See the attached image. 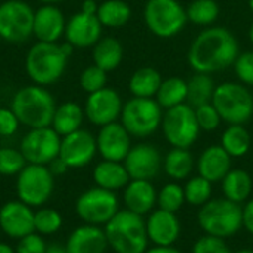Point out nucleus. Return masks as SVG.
Returning a JSON list of instances; mask_svg holds the SVG:
<instances>
[{
  "label": "nucleus",
  "instance_id": "ddd939ff",
  "mask_svg": "<svg viewBox=\"0 0 253 253\" xmlns=\"http://www.w3.org/2000/svg\"><path fill=\"white\" fill-rule=\"evenodd\" d=\"M59 147L61 136L52 129V126H47L30 129L22 138L19 150L27 163L47 166L59 156Z\"/></svg>",
  "mask_w": 253,
  "mask_h": 253
},
{
  "label": "nucleus",
  "instance_id": "2f4dec72",
  "mask_svg": "<svg viewBox=\"0 0 253 253\" xmlns=\"http://www.w3.org/2000/svg\"><path fill=\"white\" fill-rule=\"evenodd\" d=\"M156 101L165 110L185 104L187 82L181 77H169V79L163 80L159 87V92L156 95Z\"/></svg>",
  "mask_w": 253,
  "mask_h": 253
},
{
  "label": "nucleus",
  "instance_id": "aec40b11",
  "mask_svg": "<svg viewBox=\"0 0 253 253\" xmlns=\"http://www.w3.org/2000/svg\"><path fill=\"white\" fill-rule=\"evenodd\" d=\"M65 16L55 4H43L34 12L33 36L39 42L56 43L65 33Z\"/></svg>",
  "mask_w": 253,
  "mask_h": 253
},
{
  "label": "nucleus",
  "instance_id": "f8f14e48",
  "mask_svg": "<svg viewBox=\"0 0 253 253\" xmlns=\"http://www.w3.org/2000/svg\"><path fill=\"white\" fill-rule=\"evenodd\" d=\"M34 10L22 0H7L0 4V37L10 43L27 42L33 36Z\"/></svg>",
  "mask_w": 253,
  "mask_h": 253
},
{
  "label": "nucleus",
  "instance_id": "e433bc0d",
  "mask_svg": "<svg viewBox=\"0 0 253 253\" xmlns=\"http://www.w3.org/2000/svg\"><path fill=\"white\" fill-rule=\"evenodd\" d=\"M62 227V216L55 209L43 208L34 213V231L42 236H52Z\"/></svg>",
  "mask_w": 253,
  "mask_h": 253
},
{
  "label": "nucleus",
  "instance_id": "72a5a7b5",
  "mask_svg": "<svg viewBox=\"0 0 253 253\" xmlns=\"http://www.w3.org/2000/svg\"><path fill=\"white\" fill-rule=\"evenodd\" d=\"M221 145L231 157H242L251 148V135L243 125H230L222 135Z\"/></svg>",
  "mask_w": 253,
  "mask_h": 253
},
{
  "label": "nucleus",
  "instance_id": "5701e85b",
  "mask_svg": "<svg viewBox=\"0 0 253 253\" xmlns=\"http://www.w3.org/2000/svg\"><path fill=\"white\" fill-rule=\"evenodd\" d=\"M197 170L199 175L209 182L222 181L231 170V156L222 148V145H211L200 154Z\"/></svg>",
  "mask_w": 253,
  "mask_h": 253
},
{
  "label": "nucleus",
  "instance_id": "a18cd8bd",
  "mask_svg": "<svg viewBox=\"0 0 253 253\" xmlns=\"http://www.w3.org/2000/svg\"><path fill=\"white\" fill-rule=\"evenodd\" d=\"M19 119L12 108L0 107V136H12L19 129Z\"/></svg>",
  "mask_w": 253,
  "mask_h": 253
},
{
  "label": "nucleus",
  "instance_id": "58836bf2",
  "mask_svg": "<svg viewBox=\"0 0 253 253\" xmlns=\"http://www.w3.org/2000/svg\"><path fill=\"white\" fill-rule=\"evenodd\" d=\"M27 166V160L21 150L3 147L0 148V175L13 176L18 175Z\"/></svg>",
  "mask_w": 253,
  "mask_h": 253
},
{
  "label": "nucleus",
  "instance_id": "412c9836",
  "mask_svg": "<svg viewBox=\"0 0 253 253\" xmlns=\"http://www.w3.org/2000/svg\"><path fill=\"white\" fill-rule=\"evenodd\" d=\"M145 224L148 240L156 246H172L181 234V224L173 212L157 209L148 216Z\"/></svg>",
  "mask_w": 253,
  "mask_h": 253
},
{
  "label": "nucleus",
  "instance_id": "3c124183",
  "mask_svg": "<svg viewBox=\"0 0 253 253\" xmlns=\"http://www.w3.org/2000/svg\"><path fill=\"white\" fill-rule=\"evenodd\" d=\"M46 253H68L67 252V248L62 246V245H58V243H52L46 248Z\"/></svg>",
  "mask_w": 253,
  "mask_h": 253
},
{
  "label": "nucleus",
  "instance_id": "13d9d810",
  "mask_svg": "<svg viewBox=\"0 0 253 253\" xmlns=\"http://www.w3.org/2000/svg\"><path fill=\"white\" fill-rule=\"evenodd\" d=\"M0 42H1V37H0Z\"/></svg>",
  "mask_w": 253,
  "mask_h": 253
},
{
  "label": "nucleus",
  "instance_id": "20e7f679",
  "mask_svg": "<svg viewBox=\"0 0 253 253\" xmlns=\"http://www.w3.org/2000/svg\"><path fill=\"white\" fill-rule=\"evenodd\" d=\"M10 108L24 126L37 129L52 125L56 102L44 86L31 84L19 89L13 95Z\"/></svg>",
  "mask_w": 253,
  "mask_h": 253
},
{
  "label": "nucleus",
  "instance_id": "603ef678",
  "mask_svg": "<svg viewBox=\"0 0 253 253\" xmlns=\"http://www.w3.org/2000/svg\"><path fill=\"white\" fill-rule=\"evenodd\" d=\"M0 253H16L13 248H10L7 243H1L0 242Z\"/></svg>",
  "mask_w": 253,
  "mask_h": 253
},
{
  "label": "nucleus",
  "instance_id": "dca6fc26",
  "mask_svg": "<svg viewBox=\"0 0 253 253\" xmlns=\"http://www.w3.org/2000/svg\"><path fill=\"white\" fill-rule=\"evenodd\" d=\"M123 165L130 179L151 181L157 176L162 168V156L151 144H138L130 148Z\"/></svg>",
  "mask_w": 253,
  "mask_h": 253
},
{
  "label": "nucleus",
  "instance_id": "6ab92c4d",
  "mask_svg": "<svg viewBox=\"0 0 253 253\" xmlns=\"http://www.w3.org/2000/svg\"><path fill=\"white\" fill-rule=\"evenodd\" d=\"M102 34V24L96 15L79 12L73 15L65 25V39L73 47L84 49L95 46Z\"/></svg>",
  "mask_w": 253,
  "mask_h": 253
},
{
  "label": "nucleus",
  "instance_id": "de8ad7c7",
  "mask_svg": "<svg viewBox=\"0 0 253 253\" xmlns=\"http://www.w3.org/2000/svg\"><path fill=\"white\" fill-rule=\"evenodd\" d=\"M47 168H49V170L53 173V176H55V175H64V173L70 169V168L67 166V163H65L59 156H58L55 160H52V162L47 165Z\"/></svg>",
  "mask_w": 253,
  "mask_h": 253
},
{
  "label": "nucleus",
  "instance_id": "2eb2a0df",
  "mask_svg": "<svg viewBox=\"0 0 253 253\" xmlns=\"http://www.w3.org/2000/svg\"><path fill=\"white\" fill-rule=\"evenodd\" d=\"M122 99L120 95L110 87H104L98 92L89 93L84 104V116L90 123L96 126H105L117 119L122 114Z\"/></svg>",
  "mask_w": 253,
  "mask_h": 253
},
{
  "label": "nucleus",
  "instance_id": "4d7b16f0",
  "mask_svg": "<svg viewBox=\"0 0 253 253\" xmlns=\"http://www.w3.org/2000/svg\"><path fill=\"white\" fill-rule=\"evenodd\" d=\"M249 7H251V10L253 12V0H249Z\"/></svg>",
  "mask_w": 253,
  "mask_h": 253
},
{
  "label": "nucleus",
  "instance_id": "7c9ffc66",
  "mask_svg": "<svg viewBox=\"0 0 253 253\" xmlns=\"http://www.w3.org/2000/svg\"><path fill=\"white\" fill-rule=\"evenodd\" d=\"M132 10L129 4L123 0H105L99 4L96 16L102 27L120 28L127 24L130 19Z\"/></svg>",
  "mask_w": 253,
  "mask_h": 253
},
{
  "label": "nucleus",
  "instance_id": "a19ab883",
  "mask_svg": "<svg viewBox=\"0 0 253 253\" xmlns=\"http://www.w3.org/2000/svg\"><path fill=\"white\" fill-rule=\"evenodd\" d=\"M194 113H196V119H197L200 130L212 132V130H215L219 126V123L222 120L219 113H218V110L213 107L212 102L200 105V107H196Z\"/></svg>",
  "mask_w": 253,
  "mask_h": 253
},
{
  "label": "nucleus",
  "instance_id": "9b49d317",
  "mask_svg": "<svg viewBox=\"0 0 253 253\" xmlns=\"http://www.w3.org/2000/svg\"><path fill=\"white\" fill-rule=\"evenodd\" d=\"M119 212V199L114 191L93 187L82 193L76 202V213L90 225H105Z\"/></svg>",
  "mask_w": 253,
  "mask_h": 253
},
{
  "label": "nucleus",
  "instance_id": "cd10ccee",
  "mask_svg": "<svg viewBox=\"0 0 253 253\" xmlns=\"http://www.w3.org/2000/svg\"><path fill=\"white\" fill-rule=\"evenodd\" d=\"M93 64L102 68L104 71H113L117 68L123 59V47L122 43L114 37L99 39L93 46Z\"/></svg>",
  "mask_w": 253,
  "mask_h": 253
},
{
  "label": "nucleus",
  "instance_id": "9d476101",
  "mask_svg": "<svg viewBox=\"0 0 253 253\" xmlns=\"http://www.w3.org/2000/svg\"><path fill=\"white\" fill-rule=\"evenodd\" d=\"M162 129L166 141L175 148H190L200 133L194 108L188 104L166 110L162 119Z\"/></svg>",
  "mask_w": 253,
  "mask_h": 253
},
{
  "label": "nucleus",
  "instance_id": "f257e3e1",
  "mask_svg": "<svg viewBox=\"0 0 253 253\" xmlns=\"http://www.w3.org/2000/svg\"><path fill=\"white\" fill-rule=\"evenodd\" d=\"M239 55V42L230 30L209 27L191 43L188 64L196 73L211 74L234 64Z\"/></svg>",
  "mask_w": 253,
  "mask_h": 253
},
{
  "label": "nucleus",
  "instance_id": "f704fd0d",
  "mask_svg": "<svg viewBox=\"0 0 253 253\" xmlns=\"http://www.w3.org/2000/svg\"><path fill=\"white\" fill-rule=\"evenodd\" d=\"M219 16V6L215 0H194L187 9L188 21L197 25H211Z\"/></svg>",
  "mask_w": 253,
  "mask_h": 253
},
{
  "label": "nucleus",
  "instance_id": "1a4fd4ad",
  "mask_svg": "<svg viewBox=\"0 0 253 253\" xmlns=\"http://www.w3.org/2000/svg\"><path fill=\"white\" fill-rule=\"evenodd\" d=\"M55 181L53 173L47 166L28 163L16 178V196L18 200L37 208L44 205L53 193Z\"/></svg>",
  "mask_w": 253,
  "mask_h": 253
},
{
  "label": "nucleus",
  "instance_id": "4c0bfd02",
  "mask_svg": "<svg viewBox=\"0 0 253 253\" xmlns=\"http://www.w3.org/2000/svg\"><path fill=\"white\" fill-rule=\"evenodd\" d=\"M157 203H159V209L176 213L185 203L184 188L178 184L165 185L157 194Z\"/></svg>",
  "mask_w": 253,
  "mask_h": 253
},
{
  "label": "nucleus",
  "instance_id": "4468645a",
  "mask_svg": "<svg viewBox=\"0 0 253 253\" xmlns=\"http://www.w3.org/2000/svg\"><path fill=\"white\" fill-rule=\"evenodd\" d=\"M98 153L96 138L84 129H79L61 138L59 157L70 169L87 166Z\"/></svg>",
  "mask_w": 253,
  "mask_h": 253
},
{
  "label": "nucleus",
  "instance_id": "79ce46f5",
  "mask_svg": "<svg viewBox=\"0 0 253 253\" xmlns=\"http://www.w3.org/2000/svg\"><path fill=\"white\" fill-rule=\"evenodd\" d=\"M193 253H231V251L224 239L205 234L194 243Z\"/></svg>",
  "mask_w": 253,
  "mask_h": 253
},
{
  "label": "nucleus",
  "instance_id": "a878e982",
  "mask_svg": "<svg viewBox=\"0 0 253 253\" xmlns=\"http://www.w3.org/2000/svg\"><path fill=\"white\" fill-rule=\"evenodd\" d=\"M83 119H84V108H82L77 102L70 101L56 105L50 126L62 138L65 135H70L82 129Z\"/></svg>",
  "mask_w": 253,
  "mask_h": 253
},
{
  "label": "nucleus",
  "instance_id": "393cba45",
  "mask_svg": "<svg viewBox=\"0 0 253 253\" xmlns=\"http://www.w3.org/2000/svg\"><path fill=\"white\" fill-rule=\"evenodd\" d=\"M93 181L98 187L116 191L130 182V176L122 162L102 160L93 169Z\"/></svg>",
  "mask_w": 253,
  "mask_h": 253
},
{
  "label": "nucleus",
  "instance_id": "864d4df0",
  "mask_svg": "<svg viewBox=\"0 0 253 253\" xmlns=\"http://www.w3.org/2000/svg\"><path fill=\"white\" fill-rule=\"evenodd\" d=\"M39 1H42L43 4H56V3H59L61 0H39Z\"/></svg>",
  "mask_w": 253,
  "mask_h": 253
},
{
  "label": "nucleus",
  "instance_id": "c03bdc74",
  "mask_svg": "<svg viewBox=\"0 0 253 253\" xmlns=\"http://www.w3.org/2000/svg\"><path fill=\"white\" fill-rule=\"evenodd\" d=\"M46 243L39 233H31L22 239H19V243L15 249L16 253H46Z\"/></svg>",
  "mask_w": 253,
  "mask_h": 253
},
{
  "label": "nucleus",
  "instance_id": "6e6552de",
  "mask_svg": "<svg viewBox=\"0 0 253 253\" xmlns=\"http://www.w3.org/2000/svg\"><path fill=\"white\" fill-rule=\"evenodd\" d=\"M122 125L130 136L147 138L162 125V107L153 98H132L122 108Z\"/></svg>",
  "mask_w": 253,
  "mask_h": 253
},
{
  "label": "nucleus",
  "instance_id": "c9c22d12",
  "mask_svg": "<svg viewBox=\"0 0 253 253\" xmlns=\"http://www.w3.org/2000/svg\"><path fill=\"white\" fill-rule=\"evenodd\" d=\"M184 193H185V202H188L190 205H194V206H203L205 203H208L211 200L212 182H209L208 179H205L200 175L194 176L185 184Z\"/></svg>",
  "mask_w": 253,
  "mask_h": 253
},
{
  "label": "nucleus",
  "instance_id": "39448f33",
  "mask_svg": "<svg viewBox=\"0 0 253 253\" xmlns=\"http://www.w3.org/2000/svg\"><path fill=\"white\" fill-rule=\"evenodd\" d=\"M200 228L215 237H231L243 227L240 203L228 199H213L200 206L199 215Z\"/></svg>",
  "mask_w": 253,
  "mask_h": 253
},
{
  "label": "nucleus",
  "instance_id": "f3484780",
  "mask_svg": "<svg viewBox=\"0 0 253 253\" xmlns=\"http://www.w3.org/2000/svg\"><path fill=\"white\" fill-rule=\"evenodd\" d=\"M0 228L12 239H22L34 233V212L21 200H12L0 208Z\"/></svg>",
  "mask_w": 253,
  "mask_h": 253
},
{
  "label": "nucleus",
  "instance_id": "c85d7f7f",
  "mask_svg": "<svg viewBox=\"0 0 253 253\" xmlns=\"http://www.w3.org/2000/svg\"><path fill=\"white\" fill-rule=\"evenodd\" d=\"M222 191L225 199L242 203L249 199L252 193V178L246 170L231 169L222 179Z\"/></svg>",
  "mask_w": 253,
  "mask_h": 253
},
{
  "label": "nucleus",
  "instance_id": "b1692460",
  "mask_svg": "<svg viewBox=\"0 0 253 253\" xmlns=\"http://www.w3.org/2000/svg\"><path fill=\"white\" fill-rule=\"evenodd\" d=\"M123 202L127 211L144 216L156 206L157 193L150 181L130 179V182L125 187Z\"/></svg>",
  "mask_w": 253,
  "mask_h": 253
},
{
  "label": "nucleus",
  "instance_id": "473e14b6",
  "mask_svg": "<svg viewBox=\"0 0 253 253\" xmlns=\"http://www.w3.org/2000/svg\"><path fill=\"white\" fill-rule=\"evenodd\" d=\"M163 168L168 176H170L175 181L185 179L190 176L194 168V159L188 148H175L170 150L165 160H163Z\"/></svg>",
  "mask_w": 253,
  "mask_h": 253
},
{
  "label": "nucleus",
  "instance_id": "09e8293b",
  "mask_svg": "<svg viewBox=\"0 0 253 253\" xmlns=\"http://www.w3.org/2000/svg\"><path fill=\"white\" fill-rule=\"evenodd\" d=\"M98 7H99V4H98L95 0H84V1L82 3V10H80V12L87 13V15H96Z\"/></svg>",
  "mask_w": 253,
  "mask_h": 253
},
{
  "label": "nucleus",
  "instance_id": "37998d69",
  "mask_svg": "<svg viewBox=\"0 0 253 253\" xmlns=\"http://www.w3.org/2000/svg\"><path fill=\"white\" fill-rule=\"evenodd\" d=\"M237 77L245 83L253 86V52H243L234 62Z\"/></svg>",
  "mask_w": 253,
  "mask_h": 253
},
{
  "label": "nucleus",
  "instance_id": "6e6d98bb",
  "mask_svg": "<svg viewBox=\"0 0 253 253\" xmlns=\"http://www.w3.org/2000/svg\"><path fill=\"white\" fill-rule=\"evenodd\" d=\"M236 253H253V251H251V249H243V251H239V252Z\"/></svg>",
  "mask_w": 253,
  "mask_h": 253
},
{
  "label": "nucleus",
  "instance_id": "f03ea898",
  "mask_svg": "<svg viewBox=\"0 0 253 253\" xmlns=\"http://www.w3.org/2000/svg\"><path fill=\"white\" fill-rule=\"evenodd\" d=\"M70 43H46L37 42L25 56V71L34 84L50 86L56 83L65 73L68 58L73 53Z\"/></svg>",
  "mask_w": 253,
  "mask_h": 253
},
{
  "label": "nucleus",
  "instance_id": "7ed1b4c3",
  "mask_svg": "<svg viewBox=\"0 0 253 253\" xmlns=\"http://www.w3.org/2000/svg\"><path fill=\"white\" fill-rule=\"evenodd\" d=\"M108 246L116 253H145L148 245L147 224L141 215L127 209L119 211L107 224Z\"/></svg>",
  "mask_w": 253,
  "mask_h": 253
},
{
  "label": "nucleus",
  "instance_id": "8fccbe9b",
  "mask_svg": "<svg viewBox=\"0 0 253 253\" xmlns=\"http://www.w3.org/2000/svg\"><path fill=\"white\" fill-rule=\"evenodd\" d=\"M145 253H181L173 246H154L151 249H147Z\"/></svg>",
  "mask_w": 253,
  "mask_h": 253
},
{
  "label": "nucleus",
  "instance_id": "4be33fe9",
  "mask_svg": "<svg viewBox=\"0 0 253 253\" xmlns=\"http://www.w3.org/2000/svg\"><path fill=\"white\" fill-rule=\"evenodd\" d=\"M65 248L68 253H105L108 242L105 231L99 225L84 224L68 236Z\"/></svg>",
  "mask_w": 253,
  "mask_h": 253
},
{
  "label": "nucleus",
  "instance_id": "5fc2aeb1",
  "mask_svg": "<svg viewBox=\"0 0 253 253\" xmlns=\"http://www.w3.org/2000/svg\"><path fill=\"white\" fill-rule=\"evenodd\" d=\"M249 39H251V42L253 43V24L252 27H251V30H249Z\"/></svg>",
  "mask_w": 253,
  "mask_h": 253
},
{
  "label": "nucleus",
  "instance_id": "49530a36",
  "mask_svg": "<svg viewBox=\"0 0 253 253\" xmlns=\"http://www.w3.org/2000/svg\"><path fill=\"white\" fill-rule=\"evenodd\" d=\"M242 216H243V227L248 230V233L253 234V199H251L245 208H242Z\"/></svg>",
  "mask_w": 253,
  "mask_h": 253
},
{
  "label": "nucleus",
  "instance_id": "ea45409f",
  "mask_svg": "<svg viewBox=\"0 0 253 253\" xmlns=\"http://www.w3.org/2000/svg\"><path fill=\"white\" fill-rule=\"evenodd\" d=\"M105 84H107V71H104L95 64L86 67L80 74V86L87 93L98 92L107 87Z\"/></svg>",
  "mask_w": 253,
  "mask_h": 253
},
{
  "label": "nucleus",
  "instance_id": "423d86ee",
  "mask_svg": "<svg viewBox=\"0 0 253 253\" xmlns=\"http://www.w3.org/2000/svg\"><path fill=\"white\" fill-rule=\"evenodd\" d=\"M213 107L222 120L230 125H243L253 116L252 93L242 84L227 82L215 89Z\"/></svg>",
  "mask_w": 253,
  "mask_h": 253
},
{
  "label": "nucleus",
  "instance_id": "c756f323",
  "mask_svg": "<svg viewBox=\"0 0 253 253\" xmlns=\"http://www.w3.org/2000/svg\"><path fill=\"white\" fill-rule=\"evenodd\" d=\"M213 79L206 73H196L187 82V102L193 108L211 104L215 93Z\"/></svg>",
  "mask_w": 253,
  "mask_h": 253
},
{
  "label": "nucleus",
  "instance_id": "bb28decb",
  "mask_svg": "<svg viewBox=\"0 0 253 253\" xmlns=\"http://www.w3.org/2000/svg\"><path fill=\"white\" fill-rule=\"evenodd\" d=\"M160 73L153 67L136 70L129 80V90L135 98H154L162 84Z\"/></svg>",
  "mask_w": 253,
  "mask_h": 253
},
{
  "label": "nucleus",
  "instance_id": "0eeeda50",
  "mask_svg": "<svg viewBox=\"0 0 253 253\" xmlns=\"http://www.w3.org/2000/svg\"><path fill=\"white\" fill-rule=\"evenodd\" d=\"M144 19L150 31L162 39L175 37L188 21L187 10L178 0H148Z\"/></svg>",
  "mask_w": 253,
  "mask_h": 253
},
{
  "label": "nucleus",
  "instance_id": "a211bd4d",
  "mask_svg": "<svg viewBox=\"0 0 253 253\" xmlns=\"http://www.w3.org/2000/svg\"><path fill=\"white\" fill-rule=\"evenodd\" d=\"M96 147L104 160L123 162L132 148L130 133L122 123L117 122L101 126V130L96 136Z\"/></svg>",
  "mask_w": 253,
  "mask_h": 253
}]
</instances>
